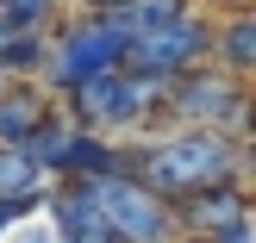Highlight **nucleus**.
<instances>
[{
  "mask_svg": "<svg viewBox=\"0 0 256 243\" xmlns=\"http://www.w3.org/2000/svg\"><path fill=\"white\" fill-rule=\"evenodd\" d=\"M206 62H212V19L206 12H182L175 25H162V31L138 37L125 50V69L150 75V81H182V75L206 69Z\"/></svg>",
  "mask_w": 256,
  "mask_h": 243,
  "instance_id": "nucleus-6",
  "label": "nucleus"
},
{
  "mask_svg": "<svg viewBox=\"0 0 256 243\" xmlns=\"http://www.w3.org/2000/svg\"><path fill=\"white\" fill-rule=\"evenodd\" d=\"M112 175H132V150L112 144V137L75 131L69 144H62V156H56V169H50V181L82 187V181H112Z\"/></svg>",
  "mask_w": 256,
  "mask_h": 243,
  "instance_id": "nucleus-7",
  "label": "nucleus"
},
{
  "mask_svg": "<svg viewBox=\"0 0 256 243\" xmlns=\"http://www.w3.org/2000/svg\"><path fill=\"white\" fill-rule=\"evenodd\" d=\"M125 69V44L106 31V19H75L62 31H50V50H44V94H62L69 100L75 87H88L94 75H112Z\"/></svg>",
  "mask_w": 256,
  "mask_h": 243,
  "instance_id": "nucleus-4",
  "label": "nucleus"
},
{
  "mask_svg": "<svg viewBox=\"0 0 256 243\" xmlns=\"http://www.w3.org/2000/svg\"><path fill=\"white\" fill-rule=\"evenodd\" d=\"M75 131H82V125L69 119V106H50V119L38 125V137H32V144H25V156H32L38 169L50 175V169H56V156H62V144H69Z\"/></svg>",
  "mask_w": 256,
  "mask_h": 243,
  "instance_id": "nucleus-14",
  "label": "nucleus"
},
{
  "mask_svg": "<svg viewBox=\"0 0 256 243\" xmlns=\"http://www.w3.org/2000/svg\"><path fill=\"white\" fill-rule=\"evenodd\" d=\"M50 175L25 150H0V200H50Z\"/></svg>",
  "mask_w": 256,
  "mask_h": 243,
  "instance_id": "nucleus-12",
  "label": "nucleus"
},
{
  "mask_svg": "<svg viewBox=\"0 0 256 243\" xmlns=\"http://www.w3.org/2000/svg\"><path fill=\"white\" fill-rule=\"evenodd\" d=\"M82 6H88V19H100V12H119L125 0H82Z\"/></svg>",
  "mask_w": 256,
  "mask_h": 243,
  "instance_id": "nucleus-16",
  "label": "nucleus"
},
{
  "mask_svg": "<svg viewBox=\"0 0 256 243\" xmlns=\"http://www.w3.org/2000/svg\"><path fill=\"white\" fill-rule=\"evenodd\" d=\"M88 200H94L100 225H106L112 243H188L182 219H175L169 200H156L150 187H138L132 175H112V181H82Z\"/></svg>",
  "mask_w": 256,
  "mask_h": 243,
  "instance_id": "nucleus-3",
  "label": "nucleus"
},
{
  "mask_svg": "<svg viewBox=\"0 0 256 243\" xmlns=\"http://www.w3.org/2000/svg\"><path fill=\"white\" fill-rule=\"evenodd\" d=\"M44 119H50V94L38 81H12L0 94V150H25Z\"/></svg>",
  "mask_w": 256,
  "mask_h": 243,
  "instance_id": "nucleus-9",
  "label": "nucleus"
},
{
  "mask_svg": "<svg viewBox=\"0 0 256 243\" xmlns=\"http://www.w3.org/2000/svg\"><path fill=\"white\" fill-rule=\"evenodd\" d=\"M6 87H12V81H6V75H0V94H6Z\"/></svg>",
  "mask_w": 256,
  "mask_h": 243,
  "instance_id": "nucleus-18",
  "label": "nucleus"
},
{
  "mask_svg": "<svg viewBox=\"0 0 256 243\" xmlns=\"http://www.w3.org/2000/svg\"><path fill=\"white\" fill-rule=\"evenodd\" d=\"M169 87L175 81H150V75H132V69H112V75H94L88 87H75L62 106L82 131L106 137V131H138V125L162 119L169 106Z\"/></svg>",
  "mask_w": 256,
  "mask_h": 243,
  "instance_id": "nucleus-2",
  "label": "nucleus"
},
{
  "mask_svg": "<svg viewBox=\"0 0 256 243\" xmlns=\"http://www.w3.org/2000/svg\"><path fill=\"white\" fill-rule=\"evenodd\" d=\"M219 243H256V231H250V225H238V231H225Z\"/></svg>",
  "mask_w": 256,
  "mask_h": 243,
  "instance_id": "nucleus-17",
  "label": "nucleus"
},
{
  "mask_svg": "<svg viewBox=\"0 0 256 243\" xmlns=\"http://www.w3.org/2000/svg\"><path fill=\"white\" fill-rule=\"evenodd\" d=\"M44 50H50V31L0 37V75H6V81H32V75H44Z\"/></svg>",
  "mask_w": 256,
  "mask_h": 243,
  "instance_id": "nucleus-13",
  "label": "nucleus"
},
{
  "mask_svg": "<svg viewBox=\"0 0 256 243\" xmlns=\"http://www.w3.org/2000/svg\"><path fill=\"white\" fill-rule=\"evenodd\" d=\"M175 219H182V237H206V243H219L225 231L250 225V194H244V187H212V194L182 200V206H175Z\"/></svg>",
  "mask_w": 256,
  "mask_h": 243,
  "instance_id": "nucleus-8",
  "label": "nucleus"
},
{
  "mask_svg": "<svg viewBox=\"0 0 256 243\" xmlns=\"http://www.w3.org/2000/svg\"><path fill=\"white\" fill-rule=\"evenodd\" d=\"M132 181L150 187L156 200L182 206L212 187H238V137L225 131H169L132 150Z\"/></svg>",
  "mask_w": 256,
  "mask_h": 243,
  "instance_id": "nucleus-1",
  "label": "nucleus"
},
{
  "mask_svg": "<svg viewBox=\"0 0 256 243\" xmlns=\"http://www.w3.org/2000/svg\"><path fill=\"white\" fill-rule=\"evenodd\" d=\"M182 12H194V0H125L119 12H100V19H106V31L119 37L125 50H132L138 37H150V31H162V25H175Z\"/></svg>",
  "mask_w": 256,
  "mask_h": 243,
  "instance_id": "nucleus-11",
  "label": "nucleus"
},
{
  "mask_svg": "<svg viewBox=\"0 0 256 243\" xmlns=\"http://www.w3.org/2000/svg\"><path fill=\"white\" fill-rule=\"evenodd\" d=\"M244 100H250V87L238 81V75H225V69H212V62H206V69L182 75V81L169 87L162 119H169L175 131H225V137H238Z\"/></svg>",
  "mask_w": 256,
  "mask_h": 243,
  "instance_id": "nucleus-5",
  "label": "nucleus"
},
{
  "mask_svg": "<svg viewBox=\"0 0 256 243\" xmlns=\"http://www.w3.org/2000/svg\"><path fill=\"white\" fill-rule=\"evenodd\" d=\"M212 69L238 75V81L256 75V6H244V12L212 25Z\"/></svg>",
  "mask_w": 256,
  "mask_h": 243,
  "instance_id": "nucleus-10",
  "label": "nucleus"
},
{
  "mask_svg": "<svg viewBox=\"0 0 256 243\" xmlns=\"http://www.w3.org/2000/svg\"><path fill=\"white\" fill-rule=\"evenodd\" d=\"M38 206H44V200H0V237H6L25 212H38Z\"/></svg>",
  "mask_w": 256,
  "mask_h": 243,
  "instance_id": "nucleus-15",
  "label": "nucleus"
}]
</instances>
